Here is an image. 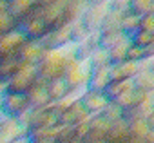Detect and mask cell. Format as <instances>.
I'll return each instance as SVG.
<instances>
[{
    "label": "cell",
    "instance_id": "cb8c5ba5",
    "mask_svg": "<svg viewBox=\"0 0 154 143\" xmlns=\"http://www.w3.org/2000/svg\"><path fill=\"white\" fill-rule=\"evenodd\" d=\"M132 85H134V89H141L149 94L154 93V73L143 69L140 63V73L132 78Z\"/></svg>",
    "mask_w": 154,
    "mask_h": 143
},
{
    "label": "cell",
    "instance_id": "60d3db41",
    "mask_svg": "<svg viewBox=\"0 0 154 143\" xmlns=\"http://www.w3.org/2000/svg\"><path fill=\"white\" fill-rule=\"evenodd\" d=\"M140 31H145L149 35H154V15L152 13L143 15L140 18Z\"/></svg>",
    "mask_w": 154,
    "mask_h": 143
},
{
    "label": "cell",
    "instance_id": "7402d4cb",
    "mask_svg": "<svg viewBox=\"0 0 154 143\" xmlns=\"http://www.w3.org/2000/svg\"><path fill=\"white\" fill-rule=\"evenodd\" d=\"M87 2H82V0H65V6H63V18H65V24L71 26L72 22L80 20L82 18V13L85 9Z\"/></svg>",
    "mask_w": 154,
    "mask_h": 143
},
{
    "label": "cell",
    "instance_id": "836d02e7",
    "mask_svg": "<svg viewBox=\"0 0 154 143\" xmlns=\"http://www.w3.org/2000/svg\"><path fill=\"white\" fill-rule=\"evenodd\" d=\"M111 125H112V123H111L109 120H105L102 114L91 116V120H89V129H91V130H98V132H103V134H107V132H109Z\"/></svg>",
    "mask_w": 154,
    "mask_h": 143
},
{
    "label": "cell",
    "instance_id": "d4e9b609",
    "mask_svg": "<svg viewBox=\"0 0 154 143\" xmlns=\"http://www.w3.org/2000/svg\"><path fill=\"white\" fill-rule=\"evenodd\" d=\"M120 31L127 40H132V36L140 31V18L131 15V13H125L122 22H120Z\"/></svg>",
    "mask_w": 154,
    "mask_h": 143
},
{
    "label": "cell",
    "instance_id": "8d00e7d4",
    "mask_svg": "<svg viewBox=\"0 0 154 143\" xmlns=\"http://www.w3.org/2000/svg\"><path fill=\"white\" fill-rule=\"evenodd\" d=\"M132 91H134V89H132ZM132 91H129V93H123V94L116 96L111 103H112L114 107H118L120 111H123V109H127V107H132Z\"/></svg>",
    "mask_w": 154,
    "mask_h": 143
},
{
    "label": "cell",
    "instance_id": "c3c4849f",
    "mask_svg": "<svg viewBox=\"0 0 154 143\" xmlns=\"http://www.w3.org/2000/svg\"><path fill=\"white\" fill-rule=\"evenodd\" d=\"M6 9V0H0V11Z\"/></svg>",
    "mask_w": 154,
    "mask_h": 143
},
{
    "label": "cell",
    "instance_id": "ee69618b",
    "mask_svg": "<svg viewBox=\"0 0 154 143\" xmlns=\"http://www.w3.org/2000/svg\"><path fill=\"white\" fill-rule=\"evenodd\" d=\"M125 143H147V141H145V138H131L129 136L125 139Z\"/></svg>",
    "mask_w": 154,
    "mask_h": 143
},
{
    "label": "cell",
    "instance_id": "603a6c76",
    "mask_svg": "<svg viewBox=\"0 0 154 143\" xmlns=\"http://www.w3.org/2000/svg\"><path fill=\"white\" fill-rule=\"evenodd\" d=\"M125 36L122 35L120 29H112V31H100L98 33V49L103 51H111L114 45H118Z\"/></svg>",
    "mask_w": 154,
    "mask_h": 143
},
{
    "label": "cell",
    "instance_id": "b9f144b4",
    "mask_svg": "<svg viewBox=\"0 0 154 143\" xmlns=\"http://www.w3.org/2000/svg\"><path fill=\"white\" fill-rule=\"evenodd\" d=\"M74 134H76V138H78V139H84V138L89 134V121L76 125V127H74Z\"/></svg>",
    "mask_w": 154,
    "mask_h": 143
},
{
    "label": "cell",
    "instance_id": "4316f807",
    "mask_svg": "<svg viewBox=\"0 0 154 143\" xmlns=\"http://www.w3.org/2000/svg\"><path fill=\"white\" fill-rule=\"evenodd\" d=\"M129 45H131V40L123 38V40H122L118 45H114L111 51H107V54H109V63H111V65H118V63L125 62Z\"/></svg>",
    "mask_w": 154,
    "mask_h": 143
},
{
    "label": "cell",
    "instance_id": "4fadbf2b",
    "mask_svg": "<svg viewBox=\"0 0 154 143\" xmlns=\"http://www.w3.org/2000/svg\"><path fill=\"white\" fill-rule=\"evenodd\" d=\"M78 100H80L84 111H85L89 116H96V114H100V112L111 103V102L105 98L103 93H91V91H84V93L80 94Z\"/></svg>",
    "mask_w": 154,
    "mask_h": 143
},
{
    "label": "cell",
    "instance_id": "d590c367",
    "mask_svg": "<svg viewBox=\"0 0 154 143\" xmlns=\"http://www.w3.org/2000/svg\"><path fill=\"white\" fill-rule=\"evenodd\" d=\"M74 138H76V134H74V127H58V132H56L54 143H71Z\"/></svg>",
    "mask_w": 154,
    "mask_h": 143
},
{
    "label": "cell",
    "instance_id": "ffe728a7",
    "mask_svg": "<svg viewBox=\"0 0 154 143\" xmlns=\"http://www.w3.org/2000/svg\"><path fill=\"white\" fill-rule=\"evenodd\" d=\"M22 62L17 58V56H13V58H2L0 60V84H8L18 71L22 69Z\"/></svg>",
    "mask_w": 154,
    "mask_h": 143
},
{
    "label": "cell",
    "instance_id": "52a82bcc",
    "mask_svg": "<svg viewBox=\"0 0 154 143\" xmlns=\"http://www.w3.org/2000/svg\"><path fill=\"white\" fill-rule=\"evenodd\" d=\"M58 127V116H54L49 111V105L45 109H35L27 114V134L44 132L49 129Z\"/></svg>",
    "mask_w": 154,
    "mask_h": 143
},
{
    "label": "cell",
    "instance_id": "e575fe53",
    "mask_svg": "<svg viewBox=\"0 0 154 143\" xmlns=\"http://www.w3.org/2000/svg\"><path fill=\"white\" fill-rule=\"evenodd\" d=\"M15 27H17V24H15V20L9 17V13H8L6 9L0 11V36L11 33Z\"/></svg>",
    "mask_w": 154,
    "mask_h": 143
},
{
    "label": "cell",
    "instance_id": "44dd1931",
    "mask_svg": "<svg viewBox=\"0 0 154 143\" xmlns=\"http://www.w3.org/2000/svg\"><path fill=\"white\" fill-rule=\"evenodd\" d=\"M45 89H47V96H49V102L51 103H56L67 96H71L69 93V87L67 84L63 82V78H56V80H51L45 84Z\"/></svg>",
    "mask_w": 154,
    "mask_h": 143
},
{
    "label": "cell",
    "instance_id": "4dcf8cb0",
    "mask_svg": "<svg viewBox=\"0 0 154 143\" xmlns=\"http://www.w3.org/2000/svg\"><path fill=\"white\" fill-rule=\"evenodd\" d=\"M122 18H123V13H118V11H114V9H111V8H109L107 15H105L103 22H102V26H100V31H112V29H120V22H122Z\"/></svg>",
    "mask_w": 154,
    "mask_h": 143
},
{
    "label": "cell",
    "instance_id": "f907efd6",
    "mask_svg": "<svg viewBox=\"0 0 154 143\" xmlns=\"http://www.w3.org/2000/svg\"><path fill=\"white\" fill-rule=\"evenodd\" d=\"M4 87H6L4 84H0V96H2V94H4Z\"/></svg>",
    "mask_w": 154,
    "mask_h": 143
},
{
    "label": "cell",
    "instance_id": "ab89813d",
    "mask_svg": "<svg viewBox=\"0 0 154 143\" xmlns=\"http://www.w3.org/2000/svg\"><path fill=\"white\" fill-rule=\"evenodd\" d=\"M105 120H109L111 123H114V121H118V120H122V111L118 109V107H114L112 103H109L102 112H100Z\"/></svg>",
    "mask_w": 154,
    "mask_h": 143
},
{
    "label": "cell",
    "instance_id": "277c9868",
    "mask_svg": "<svg viewBox=\"0 0 154 143\" xmlns=\"http://www.w3.org/2000/svg\"><path fill=\"white\" fill-rule=\"evenodd\" d=\"M17 29L26 36V40H31V42H40L47 35V27L35 8V0H33V9L29 11V15L26 18H22L17 24Z\"/></svg>",
    "mask_w": 154,
    "mask_h": 143
},
{
    "label": "cell",
    "instance_id": "3957f363",
    "mask_svg": "<svg viewBox=\"0 0 154 143\" xmlns=\"http://www.w3.org/2000/svg\"><path fill=\"white\" fill-rule=\"evenodd\" d=\"M89 76H91V65L87 62H76L71 56L67 62V67H65V73H63V82L67 84L69 93L82 94L85 91V84H87Z\"/></svg>",
    "mask_w": 154,
    "mask_h": 143
},
{
    "label": "cell",
    "instance_id": "5bb4252c",
    "mask_svg": "<svg viewBox=\"0 0 154 143\" xmlns=\"http://www.w3.org/2000/svg\"><path fill=\"white\" fill-rule=\"evenodd\" d=\"M44 54H45V51L42 49L40 42L26 40V42L22 44V47L18 49L17 58H18L22 63H26V65H38L40 60L44 58Z\"/></svg>",
    "mask_w": 154,
    "mask_h": 143
},
{
    "label": "cell",
    "instance_id": "ba28073f",
    "mask_svg": "<svg viewBox=\"0 0 154 143\" xmlns=\"http://www.w3.org/2000/svg\"><path fill=\"white\" fill-rule=\"evenodd\" d=\"M27 111H29V105L24 94H6L4 93L2 98H0V114L4 118L18 120Z\"/></svg>",
    "mask_w": 154,
    "mask_h": 143
},
{
    "label": "cell",
    "instance_id": "7a4b0ae2",
    "mask_svg": "<svg viewBox=\"0 0 154 143\" xmlns=\"http://www.w3.org/2000/svg\"><path fill=\"white\" fill-rule=\"evenodd\" d=\"M63 6L65 0H35V8L47 27V33L67 26L63 18Z\"/></svg>",
    "mask_w": 154,
    "mask_h": 143
},
{
    "label": "cell",
    "instance_id": "2e32d148",
    "mask_svg": "<svg viewBox=\"0 0 154 143\" xmlns=\"http://www.w3.org/2000/svg\"><path fill=\"white\" fill-rule=\"evenodd\" d=\"M140 73V63L134 62H122L118 65H111L109 67V76L111 82H125V80H132L136 75Z\"/></svg>",
    "mask_w": 154,
    "mask_h": 143
},
{
    "label": "cell",
    "instance_id": "f1b7e54d",
    "mask_svg": "<svg viewBox=\"0 0 154 143\" xmlns=\"http://www.w3.org/2000/svg\"><path fill=\"white\" fill-rule=\"evenodd\" d=\"M152 11V0H129V13L141 18Z\"/></svg>",
    "mask_w": 154,
    "mask_h": 143
},
{
    "label": "cell",
    "instance_id": "1f68e13d",
    "mask_svg": "<svg viewBox=\"0 0 154 143\" xmlns=\"http://www.w3.org/2000/svg\"><path fill=\"white\" fill-rule=\"evenodd\" d=\"M87 63L91 65V69L111 67V63H109V54H107V51H103V49H96V51L91 54V58L87 60Z\"/></svg>",
    "mask_w": 154,
    "mask_h": 143
},
{
    "label": "cell",
    "instance_id": "f5cc1de1",
    "mask_svg": "<svg viewBox=\"0 0 154 143\" xmlns=\"http://www.w3.org/2000/svg\"><path fill=\"white\" fill-rule=\"evenodd\" d=\"M152 45H154V35H152Z\"/></svg>",
    "mask_w": 154,
    "mask_h": 143
},
{
    "label": "cell",
    "instance_id": "8fae6325",
    "mask_svg": "<svg viewBox=\"0 0 154 143\" xmlns=\"http://www.w3.org/2000/svg\"><path fill=\"white\" fill-rule=\"evenodd\" d=\"M26 100H27V105H29V111H35V109H45L47 105H51L49 102V96H47V89H45V82L38 80L29 87V91L24 94Z\"/></svg>",
    "mask_w": 154,
    "mask_h": 143
},
{
    "label": "cell",
    "instance_id": "6da1fadb",
    "mask_svg": "<svg viewBox=\"0 0 154 143\" xmlns=\"http://www.w3.org/2000/svg\"><path fill=\"white\" fill-rule=\"evenodd\" d=\"M71 45L60 51H49L44 54V58L40 60V63L36 65V78L42 82H51L56 78H63L67 62L71 58Z\"/></svg>",
    "mask_w": 154,
    "mask_h": 143
},
{
    "label": "cell",
    "instance_id": "484cf974",
    "mask_svg": "<svg viewBox=\"0 0 154 143\" xmlns=\"http://www.w3.org/2000/svg\"><path fill=\"white\" fill-rule=\"evenodd\" d=\"M132 89H134L132 80H125V82H111V84L107 85V89L103 91V94H105V98H107L109 102H112L116 96H120V94H123V93H129V91H132Z\"/></svg>",
    "mask_w": 154,
    "mask_h": 143
},
{
    "label": "cell",
    "instance_id": "f546056e",
    "mask_svg": "<svg viewBox=\"0 0 154 143\" xmlns=\"http://www.w3.org/2000/svg\"><path fill=\"white\" fill-rule=\"evenodd\" d=\"M69 31H71V45H76V44H80L84 40H87V36L91 35L87 31V27L80 22V20H76L69 26Z\"/></svg>",
    "mask_w": 154,
    "mask_h": 143
},
{
    "label": "cell",
    "instance_id": "e0dca14e",
    "mask_svg": "<svg viewBox=\"0 0 154 143\" xmlns=\"http://www.w3.org/2000/svg\"><path fill=\"white\" fill-rule=\"evenodd\" d=\"M96 49H98V35H89L87 40L71 45V54L76 62H87Z\"/></svg>",
    "mask_w": 154,
    "mask_h": 143
},
{
    "label": "cell",
    "instance_id": "816d5d0a",
    "mask_svg": "<svg viewBox=\"0 0 154 143\" xmlns=\"http://www.w3.org/2000/svg\"><path fill=\"white\" fill-rule=\"evenodd\" d=\"M150 13H152V15H154V0H152V11H150Z\"/></svg>",
    "mask_w": 154,
    "mask_h": 143
},
{
    "label": "cell",
    "instance_id": "8992f818",
    "mask_svg": "<svg viewBox=\"0 0 154 143\" xmlns=\"http://www.w3.org/2000/svg\"><path fill=\"white\" fill-rule=\"evenodd\" d=\"M36 82V65H22V69L6 84V94H26L29 87Z\"/></svg>",
    "mask_w": 154,
    "mask_h": 143
},
{
    "label": "cell",
    "instance_id": "f6af8a7d",
    "mask_svg": "<svg viewBox=\"0 0 154 143\" xmlns=\"http://www.w3.org/2000/svg\"><path fill=\"white\" fill-rule=\"evenodd\" d=\"M9 143H29V136H22V138H17V139H13V141H9Z\"/></svg>",
    "mask_w": 154,
    "mask_h": 143
},
{
    "label": "cell",
    "instance_id": "9c48e42d",
    "mask_svg": "<svg viewBox=\"0 0 154 143\" xmlns=\"http://www.w3.org/2000/svg\"><path fill=\"white\" fill-rule=\"evenodd\" d=\"M40 45L45 53L49 51H60V49H65L71 45V31H69V26H63L56 31H51L47 33L42 40H40Z\"/></svg>",
    "mask_w": 154,
    "mask_h": 143
},
{
    "label": "cell",
    "instance_id": "5b68a950",
    "mask_svg": "<svg viewBox=\"0 0 154 143\" xmlns=\"http://www.w3.org/2000/svg\"><path fill=\"white\" fill-rule=\"evenodd\" d=\"M109 11V2L107 0H96V2H87L80 22L87 27V31L91 35H98L100 33V26L105 18Z\"/></svg>",
    "mask_w": 154,
    "mask_h": 143
},
{
    "label": "cell",
    "instance_id": "d6a6232c",
    "mask_svg": "<svg viewBox=\"0 0 154 143\" xmlns=\"http://www.w3.org/2000/svg\"><path fill=\"white\" fill-rule=\"evenodd\" d=\"M127 130H129L131 138H145L150 129L147 125V120H136V121H132V123L127 125Z\"/></svg>",
    "mask_w": 154,
    "mask_h": 143
},
{
    "label": "cell",
    "instance_id": "f35d334b",
    "mask_svg": "<svg viewBox=\"0 0 154 143\" xmlns=\"http://www.w3.org/2000/svg\"><path fill=\"white\" fill-rule=\"evenodd\" d=\"M125 60L127 62H134V63H141L143 62V49L134 45V44H131L129 49H127V58Z\"/></svg>",
    "mask_w": 154,
    "mask_h": 143
},
{
    "label": "cell",
    "instance_id": "ac0fdd59",
    "mask_svg": "<svg viewBox=\"0 0 154 143\" xmlns=\"http://www.w3.org/2000/svg\"><path fill=\"white\" fill-rule=\"evenodd\" d=\"M109 84H111L109 67L91 69V76H89V80H87V84H85V91H91V93H103Z\"/></svg>",
    "mask_w": 154,
    "mask_h": 143
},
{
    "label": "cell",
    "instance_id": "7dc6e473",
    "mask_svg": "<svg viewBox=\"0 0 154 143\" xmlns=\"http://www.w3.org/2000/svg\"><path fill=\"white\" fill-rule=\"evenodd\" d=\"M145 141L147 143H154V130H149V134L145 136Z\"/></svg>",
    "mask_w": 154,
    "mask_h": 143
},
{
    "label": "cell",
    "instance_id": "d6986e66",
    "mask_svg": "<svg viewBox=\"0 0 154 143\" xmlns=\"http://www.w3.org/2000/svg\"><path fill=\"white\" fill-rule=\"evenodd\" d=\"M31 9H33V0H6V11L15 20V24H18L22 18H26Z\"/></svg>",
    "mask_w": 154,
    "mask_h": 143
},
{
    "label": "cell",
    "instance_id": "681fc988",
    "mask_svg": "<svg viewBox=\"0 0 154 143\" xmlns=\"http://www.w3.org/2000/svg\"><path fill=\"white\" fill-rule=\"evenodd\" d=\"M150 105H152V109H154V93H150Z\"/></svg>",
    "mask_w": 154,
    "mask_h": 143
},
{
    "label": "cell",
    "instance_id": "74e56055",
    "mask_svg": "<svg viewBox=\"0 0 154 143\" xmlns=\"http://www.w3.org/2000/svg\"><path fill=\"white\" fill-rule=\"evenodd\" d=\"M131 44H134V45H138V47L145 49L147 45H150V44H152V35H149V33H145V31H138V33L132 36Z\"/></svg>",
    "mask_w": 154,
    "mask_h": 143
},
{
    "label": "cell",
    "instance_id": "7bdbcfd3",
    "mask_svg": "<svg viewBox=\"0 0 154 143\" xmlns=\"http://www.w3.org/2000/svg\"><path fill=\"white\" fill-rule=\"evenodd\" d=\"M141 67H143V69H147V71H150V73H154V58L141 62Z\"/></svg>",
    "mask_w": 154,
    "mask_h": 143
},
{
    "label": "cell",
    "instance_id": "9a60e30c",
    "mask_svg": "<svg viewBox=\"0 0 154 143\" xmlns=\"http://www.w3.org/2000/svg\"><path fill=\"white\" fill-rule=\"evenodd\" d=\"M29 136L27 129L15 118H4L0 123V143H9L17 138Z\"/></svg>",
    "mask_w": 154,
    "mask_h": 143
},
{
    "label": "cell",
    "instance_id": "bcb514c9",
    "mask_svg": "<svg viewBox=\"0 0 154 143\" xmlns=\"http://www.w3.org/2000/svg\"><path fill=\"white\" fill-rule=\"evenodd\" d=\"M147 125H149V129H150V130H154V112L147 118Z\"/></svg>",
    "mask_w": 154,
    "mask_h": 143
},
{
    "label": "cell",
    "instance_id": "7c38bea8",
    "mask_svg": "<svg viewBox=\"0 0 154 143\" xmlns=\"http://www.w3.org/2000/svg\"><path fill=\"white\" fill-rule=\"evenodd\" d=\"M24 42H26V36L18 29H13L11 33L0 36V60H2V58H13V56H17V53L22 47Z\"/></svg>",
    "mask_w": 154,
    "mask_h": 143
},
{
    "label": "cell",
    "instance_id": "30bf717a",
    "mask_svg": "<svg viewBox=\"0 0 154 143\" xmlns=\"http://www.w3.org/2000/svg\"><path fill=\"white\" fill-rule=\"evenodd\" d=\"M91 116L84 111L80 100L76 98L60 116H58V125L60 127H76V125H80V123H85L89 121Z\"/></svg>",
    "mask_w": 154,
    "mask_h": 143
},
{
    "label": "cell",
    "instance_id": "83f0119b",
    "mask_svg": "<svg viewBox=\"0 0 154 143\" xmlns=\"http://www.w3.org/2000/svg\"><path fill=\"white\" fill-rule=\"evenodd\" d=\"M129 138V130H127V123L118 120L111 125L109 132H107V141H125Z\"/></svg>",
    "mask_w": 154,
    "mask_h": 143
}]
</instances>
